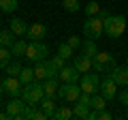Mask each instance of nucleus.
I'll list each match as a JSON object with an SVG mask.
<instances>
[{
  "instance_id": "1",
  "label": "nucleus",
  "mask_w": 128,
  "mask_h": 120,
  "mask_svg": "<svg viewBox=\"0 0 128 120\" xmlns=\"http://www.w3.org/2000/svg\"><path fill=\"white\" fill-rule=\"evenodd\" d=\"M102 22H105V32L109 39H120L124 34V30H126V26H128L124 15H111L109 13Z\"/></svg>"
},
{
  "instance_id": "2",
  "label": "nucleus",
  "mask_w": 128,
  "mask_h": 120,
  "mask_svg": "<svg viewBox=\"0 0 128 120\" xmlns=\"http://www.w3.org/2000/svg\"><path fill=\"white\" fill-rule=\"evenodd\" d=\"M22 99L26 103H30V105H38V103L45 99V90H43L41 79H34V82L26 84L24 90H22Z\"/></svg>"
},
{
  "instance_id": "3",
  "label": "nucleus",
  "mask_w": 128,
  "mask_h": 120,
  "mask_svg": "<svg viewBox=\"0 0 128 120\" xmlns=\"http://www.w3.org/2000/svg\"><path fill=\"white\" fill-rule=\"evenodd\" d=\"M102 34H105V22H102L98 15H94V17H88L86 22H83V37L98 41Z\"/></svg>"
},
{
  "instance_id": "4",
  "label": "nucleus",
  "mask_w": 128,
  "mask_h": 120,
  "mask_svg": "<svg viewBox=\"0 0 128 120\" xmlns=\"http://www.w3.org/2000/svg\"><path fill=\"white\" fill-rule=\"evenodd\" d=\"M92 65H94L96 71H100V73H109L115 67V56L109 54V51H98V54L92 58Z\"/></svg>"
},
{
  "instance_id": "5",
  "label": "nucleus",
  "mask_w": 128,
  "mask_h": 120,
  "mask_svg": "<svg viewBox=\"0 0 128 120\" xmlns=\"http://www.w3.org/2000/svg\"><path fill=\"white\" fill-rule=\"evenodd\" d=\"M47 54H49V47L41 41H30L28 43V49H26V58L30 62H38V60H45Z\"/></svg>"
},
{
  "instance_id": "6",
  "label": "nucleus",
  "mask_w": 128,
  "mask_h": 120,
  "mask_svg": "<svg viewBox=\"0 0 128 120\" xmlns=\"http://www.w3.org/2000/svg\"><path fill=\"white\" fill-rule=\"evenodd\" d=\"M79 86H81V92L96 94V92H100V77L96 73H83L81 79H79Z\"/></svg>"
},
{
  "instance_id": "7",
  "label": "nucleus",
  "mask_w": 128,
  "mask_h": 120,
  "mask_svg": "<svg viewBox=\"0 0 128 120\" xmlns=\"http://www.w3.org/2000/svg\"><path fill=\"white\" fill-rule=\"evenodd\" d=\"M24 99L22 97H13L9 103L4 105V111H6V118H11V120H24L22 116H24V109H26V105H24Z\"/></svg>"
},
{
  "instance_id": "8",
  "label": "nucleus",
  "mask_w": 128,
  "mask_h": 120,
  "mask_svg": "<svg viewBox=\"0 0 128 120\" xmlns=\"http://www.w3.org/2000/svg\"><path fill=\"white\" fill-rule=\"evenodd\" d=\"M81 94V86L79 84H62L58 88V99L62 101H68V103H75Z\"/></svg>"
},
{
  "instance_id": "9",
  "label": "nucleus",
  "mask_w": 128,
  "mask_h": 120,
  "mask_svg": "<svg viewBox=\"0 0 128 120\" xmlns=\"http://www.w3.org/2000/svg\"><path fill=\"white\" fill-rule=\"evenodd\" d=\"M118 84H115V79L111 77V73H107L105 77L100 79V94L107 99V101H111V99L118 97Z\"/></svg>"
},
{
  "instance_id": "10",
  "label": "nucleus",
  "mask_w": 128,
  "mask_h": 120,
  "mask_svg": "<svg viewBox=\"0 0 128 120\" xmlns=\"http://www.w3.org/2000/svg\"><path fill=\"white\" fill-rule=\"evenodd\" d=\"M2 88L9 97H22V90H24V84L19 82V77H13V75H6L2 79Z\"/></svg>"
},
{
  "instance_id": "11",
  "label": "nucleus",
  "mask_w": 128,
  "mask_h": 120,
  "mask_svg": "<svg viewBox=\"0 0 128 120\" xmlns=\"http://www.w3.org/2000/svg\"><path fill=\"white\" fill-rule=\"evenodd\" d=\"M58 77H60V82H64V84H77L79 79H81V73L77 71V67H66L64 65L62 69L58 71Z\"/></svg>"
},
{
  "instance_id": "12",
  "label": "nucleus",
  "mask_w": 128,
  "mask_h": 120,
  "mask_svg": "<svg viewBox=\"0 0 128 120\" xmlns=\"http://www.w3.org/2000/svg\"><path fill=\"white\" fill-rule=\"evenodd\" d=\"M30 41H43V39L47 37V26L45 24H41V22H36V24H30L28 26V34H26Z\"/></svg>"
},
{
  "instance_id": "13",
  "label": "nucleus",
  "mask_w": 128,
  "mask_h": 120,
  "mask_svg": "<svg viewBox=\"0 0 128 120\" xmlns=\"http://www.w3.org/2000/svg\"><path fill=\"white\" fill-rule=\"evenodd\" d=\"M109 73H111V77L115 79L118 86H122V88L128 86V65H126V67H118V65H115Z\"/></svg>"
},
{
  "instance_id": "14",
  "label": "nucleus",
  "mask_w": 128,
  "mask_h": 120,
  "mask_svg": "<svg viewBox=\"0 0 128 120\" xmlns=\"http://www.w3.org/2000/svg\"><path fill=\"white\" fill-rule=\"evenodd\" d=\"M73 65L77 67V71L79 73H90V69H94V65H92V58L90 56H86V54H79V56H75L73 58Z\"/></svg>"
},
{
  "instance_id": "15",
  "label": "nucleus",
  "mask_w": 128,
  "mask_h": 120,
  "mask_svg": "<svg viewBox=\"0 0 128 120\" xmlns=\"http://www.w3.org/2000/svg\"><path fill=\"white\" fill-rule=\"evenodd\" d=\"M28 26H30V24H26V19H22V17H13L11 24H9V28L15 32V37H19V39L28 34Z\"/></svg>"
},
{
  "instance_id": "16",
  "label": "nucleus",
  "mask_w": 128,
  "mask_h": 120,
  "mask_svg": "<svg viewBox=\"0 0 128 120\" xmlns=\"http://www.w3.org/2000/svg\"><path fill=\"white\" fill-rule=\"evenodd\" d=\"M58 88H60V77H49L43 82V90H45V97L56 99L58 97Z\"/></svg>"
},
{
  "instance_id": "17",
  "label": "nucleus",
  "mask_w": 128,
  "mask_h": 120,
  "mask_svg": "<svg viewBox=\"0 0 128 120\" xmlns=\"http://www.w3.org/2000/svg\"><path fill=\"white\" fill-rule=\"evenodd\" d=\"M90 111H92L90 105H83V103L75 101V105H73V114H75V118H79V120H90Z\"/></svg>"
},
{
  "instance_id": "18",
  "label": "nucleus",
  "mask_w": 128,
  "mask_h": 120,
  "mask_svg": "<svg viewBox=\"0 0 128 120\" xmlns=\"http://www.w3.org/2000/svg\"><path fill=\"white\" fill-rule=\"evenodd\" d=\"M34 77L41 79V82H45L49 77V62L47 60H38L36 62V67H34Z\"/></svg>"
},
{
  "instance_id": "19",
  "label": "nucleus",
  "mask_w": 128,
  "mask_h": 120,
  "mask_svg": "<svg viewBox=\"0 0 128 120\" xmlns=\"http://www.w3.org/2000/svg\"><path fill=\"white\" fill-rule=\"evenodd\" d=\"M70 118H75V114H73V107H68V105L58 107L54 111V116H51V120H70Z\"/></svg>"
},
{
  "instance_id": "20",
  "label": "nucleus",
  "mask_w": 128,
  "mask_h": 120,
  "mask_svg": "<svg viewBox=\"0 0 128 120\" xmlns=\"http://www.w3.org/2000/svg\"><path fill=\"white\" fill-rule=\"evenodd\" d=\"M26 49H28V41H24V39H17V41L11 45V54H13V58H22V56H26Z\"/></svg>"
},
{
  "instance_id": "21",
  "label": "nucleus",
  "mask_w": 128,
  "mask_h": 120,
  "mask_svg": "<svg viewBox=\"0 0 128 120\" xmlns=\"http://www.w3.org/2000/svg\"><path fill=\"white\" fill-rule=\"evenodd\" d=\"M38 105H41V109H43V111L47 114V120H51L54 111L58 109V107H56V99H51V97H45V99H43L41 103H38Z\"/></svg>"
},
{
  "instance_id": "22",
  "label": "nucleus",
  "mask_w": 128,
  "mask_h": 120,
  "mask_svg": "<svg viewBox=\"0 0 128 120\" xmlns=\"http://www.w3.org/2000/svg\"><path fill=\"white\" fill-rule=\"evenodd\" d=\"M15 41H17V37H15V32L11 28L9 30H0V45L2 47H11Z\"/></svg>"
},
{
  "instance_id": "23",
  "label": "nucleus",
  "mask_w": 128,
  "mask_h": 120,
  "mask_svg": "<svg viewBox=\"0 0 128 120\" xmlns=\"http://www.w3.org/2000/svg\"><path fill=\"white\" fill-rule=\"evenodd\" d=\"M81 49L86 56H90V58H94L96 54H98V47H96V41L94 39H86V41L81 43Z\"/></svg>"
},
{
  "instance_id": "24",
  "label": "nucleus",
  "mask_w": 128,
  "mask_h": 120,
  "mask_svg": "<svg viewBox=\"0 0 128 120\" xmlns=\"http://www.w3.org/2000/svg\"><path fill=\"white\" fill-rule=\"evenodd\" d=\"M92 109L100 111V109H107V99L102 97V94H92V103H90Z\"/></svg>"
},
{
  "instance_id": "25",
  "label": "nucleus",
  "mask_w": 128,
  "mask_h": 120,
  "mask_svg": "<svg viewBox=\"0 0 128 120\" xmlns=\"http://www.w3.org/2000/svg\"><path fill=\"white\" fill-rule=\"evenodd\" d=\"M11 58H13L11 47H2V45H0V69H6L9 62H11Z\"/></svg>"
},
{
  "instance_id": "26",
  "label": "nucleus",
  "mask_w": 128,
  "mask_h": 120,
  "mask_svg": "<svg viewBox=\"0 0 128 120\" xmlns=\"http://www.w3.org/2000/svg\"><path fill=\"white\" fill-rule=\"evenodd\" d=\"M34 69H30V67H24L22 69V73H19V82L26 86V84H30V82H34Z\"/></svg>"
},
{
  "instance_id": "27",
  "label": "nucleus",
  "mask_w": 128,
  "mask_h": 120,
  "mask_svg": "<svg viewBox=\"0 0 128 120\" xmlns=\"http://www.w3.org/2000/svg\"><path fill=\"white\" fill-rule=\"evenodd\" d=\"M83 11H86V15L88 17H94V15H98L100 13V5L96 2V0H90L86 7H83Z\"/></svg>"
},
{
  "instance_id": "28",
  "label": "nucleus",
  "mask_w": 128,
  "mask_h": 120,
  "mask_svg": "<svg viewBox=\"0 0 128 120\" xmlns=\"http://www.w3.org/2000/svg\"><path fill=\"white\" fill-rule=\"evenodd\" d=\"M73 51L75 49L68 45V43H60V45H58V56H62L64 60H70V58H73Z\"/></svg>"
},
{
  "instance_id": "29",
  "label": "nucleus",
  "mask_w": 128,
  "mask_h": 120,
  "mask_svg": "<svg viewBox=\"0 0 128 120\" xmlns=\"http://www.w3.org/2000/svg\"><path fill=\"white\" fill-rule=\"evenodd\" d=\"M62 9L66 13H77L81 9V5H79V0H62Z\"/></svg>"
},
{
  "instance_id": "30",
  "label": "nucleus",
  "mask_w": 128,
  "mask_h": 120,
  "mask_svg": "<svg viewBox=\"0 0 128 120\" xmlns=\"http://www.w3.org/2000/svg\"><path fill=\"white\" fill-rule=\"evenodd\" d=\"M17 9V0H0V11L2 13H13Z\"/></svg>"
},
{
  "instance_id": "31",
  "label": "nucleus",
  "mask_w": 128,
  "mask_h": 120,
  "mask_svg": "<svg viewBox=\"0 0 128 120\" xmlns=\"http://www.w3.org/2000/svg\"><path fill=\"white\" fill-rule=\"evenodd\" d=\"M24 67L19 65V62H9V67H6V75H13V77H19V73H22Z\"/></svg>"
},
{
  "instance_id": "32",
  "label": "nucleus",
  "mask_w": 128,
  "mask_h": 120,
  "mask_svg": "<svg viewBox=\"0 0 128 120\" xmlns=\"http://www.w3.org/2000/svg\"><path fill=\"white\" fill-rule=\"evenodd\" d=\"M36 109H38V105H30V103H28L26 109H24V116H22V118H24V120H34Z\"/></svg>"
},
{
  "instance_id": "33",
  "label": "nucleus",
  "mask_w": 128,
  "mask_h": 120,
  "mask_svg": "<svg viewBox=\"0 0 128 120\" xmlns=\"http://www.w3.org/2000/svg\"><path fill=\"white\" fill-rule=\"evenodd\" d=\"M66 43H68V45L70 47H73V49H77V47H81V39H79V37H75V34H73V37H68V39H66Z\"/></svg>"
},
{
  "instance_id": "34",
  "label": "nucleus",
  "mask_w": 128,
  "mask_h": 120,
  "mask_svg": "<svg viewBox=\"0 0 128 120\" xmlns=\"http://www.w3.org/2000/svg\"><path fill=\"white\" fill-rule=\"evenodd\" d=\"M118 99H120V103H122L124 107H128V88L126 86H124L122 92H118Z\"/></svg>"
},
{
  "instance_id": "35",
  "label": "nucleus",
  "mask_w": 128,
  "mask_h": 120,
  "mask_svg": "<svg viewBox=\"0 0 128 120\" xmlns=\"http://www.w3.org/2000/svg\"><path fill=\"white\" fill-rule=\"evenodd\" d=\"M77 101H79V103H83V105H90V103H92V94H88V92H81Z\"/></svg>"
},
{
  "instance_id": "36",
  "label": "nucleus",
  "mask_w": 128,
  "mask_h": 120,
  "mask_svg": "<svg viewBox=\"0 0 128 120\" xmlns=\"http://www.w3.org/2000/svg\"><path fill=\"white\" fill-rule=\"evenodd\" d=\"M51 62H54V65L58 67V71H60V69H62V67H64V62H66V60H64L62 56H54V58H51Z\"/></svg>"
},
{
  "instance_id": "37",
  "label": "nucleus",
  "mask_w": 128,
  "mask_h": 120,
  "mask_svg": "<svg viewBox=\"0 0 128 120\" xmlns=\"http://www.w3.org/2000/svg\"><path fill=\"white\" fill-rule=\"evenodd\" d=\"M34 120H47V114L41 109V105H38V109H36V116H34Z\"/></svg>"
},
{
  "instance_id": "38",
  "label": "nucleus",
  "mask_w": 128,
  "mask_h": 120,
  "mask_svg": "<svg viewBox=\"0 0 128 120\" xmlns=\"http://www.w3.org/2000/svg\"><path fill=\"white\" fill-rule=\"evenodd\" d=\"M98 120H111V114L107 109H100L98 111Z\"/></svg>"
},
{
  "instance_id": "39",
  "label": "nucleus",
  "mask_w": 128,
  "mask_h": 120,
  "mask_svg": "<svg viewBox=\"0 0 128 120\" xmlns=\"http://www.w3.org/2000/svg\"><path fill=\"white\" fill-rule=\"evenodd\" d=\"M2 94H4V88H2V82H0V99H2Z\"/></svg>"
},
{
  "instance_id": "40",
  "label": "nucleus",
  "mask_w": 128,
  "mask_h": 120,
  "mask_svg": "<svg viewBox=\"0 0 128 120\" xmlns=\"http://www.w3.org/2000/svg\"><path fill=\"white\" fill-rule=\"evenodd\" d=\"M6 118V111H0V120H4Z\"/></svg>"
},
{
  "instance_id": "41",
  "label": "nucleus",
  "mask_w": 128,
  "mask_h": 120,
  "mask_svg": "<svg viewBox=\"0 0 128 120\" xmlns=\"http://www.w3.org/2000/svg\"><path fill=\"white\" fill-rule=\"evenodd\" d=\"M126 65H128V58H126Z\"/></svg>"
}]
</instances>
